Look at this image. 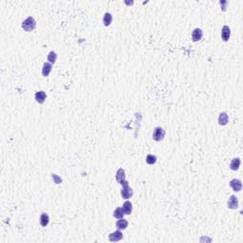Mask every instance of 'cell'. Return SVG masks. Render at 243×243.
<instances>
[{
  "label": "cell",
  "instance_id": "cell-1",
  "mask_svg": "<svg viewBox=\"0 0 243 243\" xmlns=\"http://www.w3.org/2000/svg\"><path fill=\"white\" fill-rule=\"evenodd\" d=\"M36 27V21L32 16L26 18L22 23V29L25 32H32Z\"/></svg>",
  "mask_w": 243,
  "mask_h": 243
},
{
  "label": "cell",
  "instance_id": "cell-2",
  "mask_svg": "<svg viewBox=\"0 0 243 243\" xmlns=\"http://www.w3.org/2000/svg\"><path fill=\"white\" fill-rule=\"evenodd\" d=\"M123 185V189L121 191V195H122V197L123 199H127L129 198H131L132 196H133V190L132 188L129 186L128 182H126V180H125L123 183H121Z\"/></svg>",
  "mask_w": 243,
  "mask_h": 243
},
{
  "label": "cell",
  "instance_id": "cell-3",
  "mask_svg": "<svg viewBox=\"0 0 243 243\" xmlns=\"http://www.w3.org/2000/svg\"><path fill=\"white\" fill-rule=\"evenodd\" d=\"M164 136H165V131L162 127H156L154 129L153 134H152V138L154 141L161 142L164 139Z\"/></svg>",
  "mask_w": 243,
  "mask_h": 243
},
{
  "label": "cell",
  "instance_id": "cell-4",
  "mask_svg": "<svg viewBox=\"0 0 243 243\" xmlns=\"http://www.w3.org/2000/svg\"><path fill=\"white\" fill-rule=\"evenodd\" d=\"M230 186L232 187V189L235 191V192H239L242 188V183L239 179H234L230 182Z\"/></svg>",
  "mask_w": 243,
  "mask_h": 243
},
{
  "label": "cell",
  "instance_id": "cell-5",
  "mask_svg": "<svg viewBox=\"0 0 243 243\" xmlns=\"http://www.w3.org/2000/svg\"><path fill=\"white\" fill-rule=\"evenodd\" d=\"M230 36H231V30H230V28L228 26H223V28L221 30V38L223 41L227 42L229 39H230Z\"/></svg>",
  "mask_w": 243,
  "mask_h": 243
},
{
  "label": "cell",
  "instance_id": "cell-6",
  "mask_svg": "<svg viewBox=\"0 0 243 243\" xmlns=\"http://www.w3.org/2000/svg\"><path fill=\"white\" fill-rule=\"evenodd\" d=\"M227 206L230 209H236L239 207V199H237L236 196H231L228 200V203H227Z\"/></svg>",
  "mask_w": 243,
  "mask_h": 243
},
{
  "label": "cell",
  "instance_id": "cell-7",
  "mask_svg": "<svg viewBox=\"0 0 243 243\" xmlns=\"http://www.w3.org/2000/svg\"><path fill=\"white\" fill-rule=\"evenodd\" d=\"M108 239H109V240L111 242H117L123 239V234L120 231H115V232L111 233L109 236H108Z\"/></svg>",
  "mask_w": 243,
  "mask_h": 243
},
{
  "label": "cell",
  "instance_id": "cell-8",
  "mask_svg": "<svg viewBox=\"0 0 243 243\" xmlns=\"http://www.w3.org/2000/svg\"><path fill=\"white\" fill-rule=\"evenodd\" d=\"M116 180L120 184L123 183L126 180V172L123 169H122V168L118 169V171L116 173Z\"/></svg>",
  "mask_w": 243,
  "mask_h": 243
},
{
  "label": "cell",
  "instance_id": "cell-9",
  "mask_svg": "<svg viewBox=\"0 0 243 243\" xmlns=\"http://www.w3.org/2000/svg\"><path fill=\"white\" fill-rule=\"evenodd\" d=\"M34 98H35L36 102H38L39 104H43L47 98V94L45 93V91H38L35 93Z\"/></svg>",
  "mask_w": 243,
  "mask_h": 243
},
{
  "label": "cell",
  "instance_id": "cell-10",
  "mask_svg": "<svg viewBox=\"0 0 243 243\" xmlns=\"http://www.w3.org/2000/svg\"><path fill=\"white\" fill-rule=\"evenodd\" d=\"M202 30L200 29H195L192 32V39L195 42H197V41H199L201 38H202Z\"/></svg>",
  "mask_w": 243,
  "mask_h": 243
},
{
  "label": "cell",
  "instance_id": "cell-11",
  "mask_svg": "<svg viewBox=\"0 0 243 243\" xmlns=\"http://www.w3.org/2000/svg\"><path fill=\"white\" fill-rule=\"evenodd\" d=\"M51 69H52V66L50 63H44L43 65V69H42V74L44 77H48L49 74L50 73Z\"/></svg>",
  "mask_w": 243,
  "mask_h": 243
},
{
  "label": "cell",
  "instance_id": "cell-12",
  "mask_svg": "<svg viewBox=\"0 0 243 243\" xmlns=\"http://www.w3.org/2000/svg\"><path fill=\"white\" fill-rule=\"evenodd\" d=\"M240 159L239 158H235V159H233L232 160V162L230 163V168L232 170H234V171H236L237 169L239 168L240 166Z\"/></svg>",
  "mask_w": 243,
  "mask_h": 243
},
{
  "label": "cell",
  "instance_id": "cell-13",
  "mask_svg": "<svg viewBox=\"0 0 243 243\" xmlns=\"http://www.w3.org/2000/svg\"><path fill=\"white\" fill-rule=\"evenodd\" d=\"M229 122V118H228V115L226 114V113L222 112L219 114V123L220 126H225L227 125V123Z\"/></svg>",
  "mask_w": 243,
  "mask_h": 243
},
{
  "label": "cell",
  "instance_id": "cell-14",
  "mask_svg": "<svg viewBox=\"0 0 243 243\" xmlns=\"http://www.w3.org/2000/svg\"><path fill=\"white\" fill-rule=\"evenodd\" d=\"M127 225H128V222L125 219H119V220L117 221V223H116V226H117V228L119 230H125V229H126Z\"/></svg>",
  "mask_w": 243,
  "mask_h": 243
},
{
  "label": "cell",
  "instance_id": "cell-15",
  "mask_svg": "<svg viewBox=\"0 0 243 243\" xmlns=\"http://www.w3.org/2000/svg\"><path fill=\"white\" fill-rule=\"evenodd\" d=\"M49 216L48 214H42L40 216V224L41 226H43V227H46L47 225L49 224Z\"/></svg>",
  "mask_w": 243,
  "mask_h": 243
},
{
  "label": "cell",
  "instance_id": "cell-16",
  "mask_svg": "<svg viewBox=\"0 0 243 243\" xmlns=\"http://www.w3.org/2000/svg\"><path fill=\"white\" fill-rule=\"evenodd\" d=\"M123 209L126 215H130L132 213V203L130 201H126V202L123 203Z\"/></svg>",
  "mask_w": 243,
  "mask_h": 243
},
{
  "label": "cell",
  "instance_id": "cell-17",
  "mask_svg": "<svg viewBox=\"0 0 243 243\" xmlns=\"http://www.w3.org/2000/svg\"><path fill=\"white\" fill-rule=\"evenodd\" d=\"M125 212H123V209L122 207H118L115 209L114 213H113V216L116 219H123V216H125Z\"/></svg>",
  "mask_w": 243,
  "mask_h": 243
},
{
  "label": "cell",
  "instance_id": "cell-18",
  "mask_svg": "<svg viewBox=\"0 0 243 243\" xmlns=\"http://www.w3.org/2000/svg\"><path fill=\"white\" fill-rule=\"evenodd\" d=\"M103 21H104V25L105 26H109L112 22V15L111 13H106L104 16V19H103Z\"/></svg>",
  "mask_w": 243,
  "mask_h": 243
},
{
  "label": "cell",
  "instance_id": "cell-19",
  "mask_svg": "<svg viewBox=\"0 0 243 243\" xmlns=\"http://www.w3.org/2000/svg\"><path fill=\"white\" fill-rule=\"evenodd\" d=\"M157 162V157L155 155H151L149 154L146 156V162L148 164H155Z\"/></svg>",
  "mask_w": 243,
  "mask_h": 243
},
{
  "label": "cell",
  "instance_id": "cell-20",
  "mask_svg": "<svg viewBox=\"0 0 243 243\" xmlns=\"http://www.w3.org/2000/svg\"><path fill=\"white\" fill-rule=\"evenodd\" d=\"M56 58H57V54H56L54 51H50L48 55V61L50 64H54L56 61Z\"/></svg>",
  "mask_w": 243,
  "mask_h": 243
},
{
  "label": "cell",
  "instance_id": "cell-21",
  "mask_svg": "<svg viewBox=\"0 0 243 243\" xmlns=\"http://www.w3.org/2000/svg\"><path fill=\"white\" fill-rule=\"evenodd\" d=\"M52 178L55 179V182H56V183H60V182H62V179H59V178H58L56 175H54V174H53V175H52Z\"/></svg>",
  "mask_w": 243,
  "mask_h": 243
},
{
  "label": "cell",
  "instance_id": "cell-22",
  "mask_svg": "<svg viewBox=\"0 0 243 243\" xmlns=\"http://www.w3.org/2000/svg\"><path fill=\"white\" fill-rule=\"evenodd\" d=\"M220 4L223 5V7H222V10H223V11H225V5L227 4V2H226V1H223V2H220Z\"/></svg>",
  "mask_w": 243,
  "mask_h": 243
}]
</instances>
